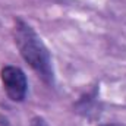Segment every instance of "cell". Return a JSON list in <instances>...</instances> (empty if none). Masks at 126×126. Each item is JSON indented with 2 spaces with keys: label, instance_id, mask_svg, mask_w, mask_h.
Wrapping results in <instances>:
<instances>
[{
  "label": "cell",
  "instance_id": "3",
  "mask_svg": "<svg viewBox=\"0 0 126 126\" xmlns=\"http://www.w3.org/2000/svg\"><path fill=\"white\" fill-rule=\"evenodd\" d=\"M100 126H126V125H122V123H104V125H100Z\"/></svg>",
  "mask_w": 126,
  "mask_h": 126
},
{
  "label": "cell",
  "instance_id": "1",
  "mask_svg": "<svg viewBox=\"0 0 126 126\" xmlns=\"http://www.w3.org/2000/svg\"><path fill=\"white\" fill-rule=\"evenodd\" d=\"M13 41L22 59L32 67V70L47 85L54 84V70L51 64L50 51L43 43L41 37L28 22L16 18L13 24Z\"/></svg>",
  "mask_w": 126,
  "mask_h": 126
},
{
  "label": "cell",
  "instance_id": "2",
  "mask_svg": "<svg viewBox=\"0 0 126 126\" xmlns=\"http://www.w3.org/2000/svg\"><path fill=\"white\" fill-rule=\"evenodd\" d=\"M0 81L6 95L15 101L21 103L25 100L28 93V79L25 72L13 64H6L0 69Z\"/></svg>",
  "mask_w": 126,
  "mask_h": 126
}]
</instances>
